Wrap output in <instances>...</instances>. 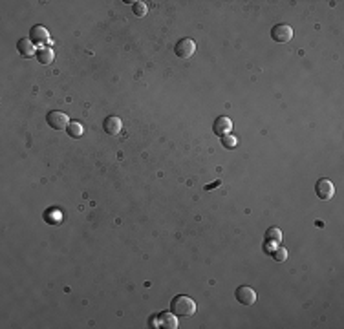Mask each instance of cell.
I'll return each mask as SVG.
<instances>
[{"instance_id": "5b68a950", "label": "cell", "mask_w": 344, "mask_h": 329, "mask_svg": "<svg viewBox=\"0 0 344 329\" xmlns=\"http://www.w3.org/2000/svg\"><path fill=\"white\" fill-rule=\"evenodd\" d=\"M174 52L180 59H188L192 57L196 52V42L192 39H182L178 40L174 46Z\"/></svg>"}, {"instance_id": "9a60e30c", "label": "cell", "mask_w": 344, "mask_h": 329, "mask_svg": "<svg viewBox=\"0 0 344 329\" xmlns=\"http://www.w3.org/2000/svg\"><path fill=\"white\" fill-rule=\"evenodd\" d=\"M221 145H223V149L231 150V149H234V147L238 145V139H236L233 134H227V136L221 137Z\"/></svg>"}, {"instance_id": "277c9868", "label": "cell", "mask_w": 344, "mask_h": 329, "mask_svg": "<svg viewBox=\"0 0 344 329\" xmlns=\"http://www.w3.org/2000/svg\"><path fill=\"white\" fill-rule=\"evenodd\" d=\"M315 192L320 200H331L333 196H335V185H333V181L328 179V178H322V179L317 181V185H315Z\"/></svg>"}, {"instance_id": "9c48e42d", "label": "cell", "mask_w": 344, "mask_h": 329, "mask_svg": "<svg viewBox=\"0 0 344 329\" xmlns=\"http://www.w3.org/2000/svg\"><path fill=\"white\" fill-rule=\"evenodd\" d=\"M213 130H215L216 136H220V137L227 136V134H231V130H233V121H231L229 117H225V116L218 117V119L215 121Z\"/></svg>"}, {"instance_id": "5bb4252c", "label": "cell", "mask_w": 344, "mask_h": 329, "mask_svg": "<svg viewBox=\"0 0 344 329\" xmlns=\"http://www.w3.org/2000/svg\"><path fill=\"white\" fill-rule=\"evenodd\" d=\"M266 238L267 241H275V243H279L280 239H282V231L277 229V227H269L266 233Z\"/></svg>"}, {"instance_id": "6da1fadb", "label": "cell", "mask_w": 344, "mask_h": 329, "mask_svg": "<svg viewBox=\"0 0 344 329\" xmlns=\"http://www.w3.org/2000/svg\"><path fill=\"white\" fill-rule=\"evenodd\" d=\"M170 311L176 316H192L196 313V302L187 295H178L170 302Z\"/></svg>"}, {"instance_id": "8992f818", "label": "cell", "mask_w": 344, "mask_h": 329, "mask_svg": "<svg viewBox=\"0 0 344 329\" xmlns=\"http://www.w3.org/2000/svg\"><path fill=\"white\" fill-rule=\"evenodd\" d=\"M234 297H236V300L242 305H253L256 302V291L253 287H249V285H240L236 289V293H234Z\"/></svg>"}, {"instance_id": "7a4b0ae2", "label": "cell", "mask_w": 344, "mask_h": 329, "mask_svg": "<svg viewBox=\"0 0 344 329\" xmlns=\"http://www.w3.org/2000/svg\"><path fill=\"white\" fill-rule=\"evenodd\" d=\"M46 121H48V124H50L53 130H64V128H68V124H70V117L66 116L64 112H61V110H52V112L46 116Z\"/></svg>"}, {"instance_id": "ba28073f", "label": "cell", "mask_w": 344, "mask_h": 329, "mask_svg": "<svg viewBox=\"0 0 344 329\" xmlns=\"http://www.w3.org/2000/svg\"><path fill=\"white\" fill-rule=\"evenodd\" d=\"M154 328H163V329H176L178 328V320H176V315L170 311V313H159L156 316V326Z\"/></svg>"}, {"instance_id": "8fae6325", "label": "cell", "mask_w": 344, "mask_h": 329, "mask_svg": "<svg viewBox=\"0 0 344 329\" xmlns=\"http://www.w3.org/2000/svg\"><path fill=\"white\" fill-rule=\"evenodd\" d=\"M17 50L22 57H33V55H37V50H35V46H33V40L31 39H20L17 42Z\"/></svg>"}, {"instance_id": "30bf717a", "label": "cell", "mask_w": 344, "mask_h": 329, "mask_svg": "<svg viewBox=\"0 0 344 329\" xmlns=\"http://www.w3.org/2000/svg\"><path fill=\"white\" fill-rule=\"evenodd\" d=\"M30 39H31L33 42H37V44H40V42H50V33H48V30H46L44 26H33L31 30H30Z\"/></svg>"}, {"instance_id": "3957f363", "label": "cell", "mask_w": 344, "mask_h": 329, "mask_svg": "<svg viewBox=\"0 0 344 329\" xmlns=\"http://www.w3.org/2000/svg\"><path fill=\"white\" fill-rule=\"evenodd\" d=\"M271 39L275 42H280V44H286L293 39V28L289 24H277L273 26L271 30Z\"/></svg>"}, {"instance_id": "7c38bea8", "label": "cell", "mask_w": 344, "mask_h": 329, "mask_svg": "<svg viewBox=\"0 0 344 329\" xmlns=\"http://www.w3.org/2000/svg\"><path fill=\"white\" fill-rule=\"evenodd\" d=\"M37 59H39L40 64H50V62H53V59H55V52H53L52 48H48V46L39 48L37 50Z\"/></svg>"}, {"instance_id": "4fadbf2b", "label": "cell", "mask_w": 344, "mask_h": 329, "mask_svg": "<svg viewBox=\"0 0 344 329\" xmlns=\"http://www.w3.org/2000/svg\"><path fill=\"white\" fill-rule=\"evenodd\" d=\"M68 136L73 137V139H79V137L83 136V132H85V128H83V124L77 123V121H72V123L68 124Z\"/></svg>"}, {"instance_id": "52a82bcc", "label": "cell", "mask_w": 344, "mask_h": 329, "mask_svg": "<svg viewBox=\"0 0 344 329\" xmlns=\"http://www.w3.org/2000/svg\"><path fill=\"white\" fill-rule=\"evenodd\" d=\"M121 128H123V123L117 116H108L103 121V130L108 136H119Z\"/></svg>"}, {"instance_id": "e0dca14e", "label": "cell", "mask_w": 344, "mask_h": 329, "mask_svg": "<svg viewBox=\"0 0 344 329\" xmlns=\"http://www.w3.org/2000/svg\"><path fill=\"white\" fill-rule=\"evenodd\" d=\"M132 11L136 17H145L147 15V4L143 2H132Z\"/></svg>"}, {"instance_id": "2e32d148", "label": "cell", "mask_w": 344, "mask_h": 329, "mask_svg": "<svg viewBox=\"0 0 344 329\" xmlns=\"http://www.w3.org/2000/svg\"><path fill=\"white\" fill-rule=\"evenodd\" d=\"M271 256L275 262H280V264H282V262H286L287 260V251L284 247H279V249H275V251L271 252Z\"/></svg>"}, {"instance_id": "ac0fdd59", "label": "cell", "mask_w": 344, "mask_h": 329, "mask_svg": "<svg viewBox=\"0 0 344 329\" xmlns=\"http://www.w3.org/2000/svg\"><path fill=\"white\" fill-rule=\"evenodd\" d=\"M220 185H221V181H220V179H216L215 183H211V185H207V187H205V190H211V188L220 187Z\"/></svg>"}]
</instances>
